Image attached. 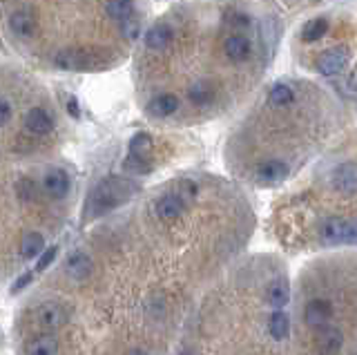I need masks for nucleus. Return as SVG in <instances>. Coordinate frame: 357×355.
<instances>
[{"label":"nucleus","instance_id":"obj_27","mask_svg":"<svg viewBox=\"0 0 357 355\" xmlns=\"http://www.w3.org/2000/svg\"><path fill=\"white\" fill-rule=\"evenodd\" d=\"M56 252H59V248H47V250H45L43 252V257H40V262H38V266H36V271H45V269H47V266L54 262V257H56Z\"/></svg>","mask_w":357,"mask_h":355},{"label":"nucleus","instance_id":"obj_11","mask_svg":"<svg viewBox=\"0 0 357 355\" xmlns=\"http://www.w3.org/2000/svg\"><path fill=\"white\" fill-rule=\"evenodd\" d=\"M43 186L54 199H63L67 192H70V176H67V172H63V170H50L45 174Z\"/></svg>","mask_w":357,"mask_h":355},{"label":"nucleus","instance_id":"obj_28","mask_svg":"<svg viewBox=\"0 0 357 355\" xmlns=\"http://www.w3.org/2000/svg\"><path fill=\"white\" fill-rule=\"evenodd\" d=\"M0 112H3V114H0V123L7 126V123H9V119H11V107H9L7 101L0 103Z\"/></svg>","mask_w":357,"mask_h":355},{"label":"nucleus","instance_id":"obj_26","mask_svg":"<svg viewBox=\"0 0 357 355\" xmlns=\"http://www.w3.org/2000/svg\"><path fill=\"white\" fill-rule=\"evenodd\" d=\"M126 165V170H130V172H137V174H145L150 170V161H143V159H137V157H128V161L123 163Z\"/></svg>","mask_w":357,"mask_h":355},{"label":"nucleus","instance_id":"obj_21","mask_svg":"<svg viewBox=\"0 0 357 355\" xmlns=\"http://www.w3.org/2000/svg\"><path fill=\"white\" fill-rule=\"evenodd\" d=\"M59 353V342H56L54 335H40L29 344L27 355H56Z\"/></svg>","mask_w":357,"mask_h":355},{"label":"nucleus","instance_id":"obj_22","mask_svg":"<svg viewBox=\"0 0 357 355\" xmlns=\"http://www.w3.org/2000/svg\"><path fill=\"white\" fill-rule=\"evenodd\" d=\"M105 12L114 20H130V16L134 14V5L132 0H107Z\"/></svg>","mask_w":357,"mask_h":355},{"label":"nucleus","instance_id":"obj_29","mask_svg":"<svg viewBox=\"0 0 357 355\" xmlns=\"http://www.w3.org/2000/svg\"><path fill=\"white\" fill-rule=\"evenodd\" d=\"M31 275H33V273H27V275H22V277H20V282H16L14 286H11V291L16 293V291H20L22 286H27V284L31 282Z\"/></svg>","mask_w":357,"mask_h":355},{"label":"nucleus","instance_id":"obj_13","mask_svg":"<svg viewBox=\"0 0 357 355\" xmlns=\"http://www.w3.org/2000/svg\"><path fill=\"white\" fill-rule=\"evenodd\" d=\"M223 52H226V56L232 59V61H245L250 54V40L245 36H228L226 38V45H223Z\"/></svg>","mask_w":357,"mask_h":355},{"label":"nucleus","instance_id":"obj_6","mask_svg":"<svg viewBox=\"0 0 357 355\" xmlns=\"http://www.w3.org/2000/svg\"><path fill=\"white\" fill-rule=\"evenodd\" d=\"M333 188L344 195H357V163H342L333 172Z\"/></svg>","mask_w":357,"mask_h":355},{"label":"nucleus","instance_id":"obj_17","mask_svg":"<svg viewBox=\"0 0 357 355\" xmlns=\"http://www.w3.org/2000/svg\"><path fill=\"white\" fill-rule=\"evenodd\" d=\"M67 273H70L74 280L83 282V280H87V275L92 273V262H89L87 255L76 252L67 259Z\"/></svg>","mask_w":357,"mask_h":355},{"label":"nucleus","instance_id":"obj_19","mask_svg":"<svg viewBox=\"0 0 357 355\" xmlns=\"http://www.w3.org/2000/svg\"><path fill=\"white\" fill-rule=\"evenodd\" d=\"M152 139L150 135H145V132H141V135H134L132 141H130V154L137 159H143V161H150V154H152Z\"/></svg>","mask_w":357,"mask_h":355},{"label":"nucleus","instance_id":"obj_20","mask_svg":"<svg viewBox=\"0 0 357 355\" xmlns=\"http://www.w3.org/2000/svg\"><path fill=\"white\" fill-rule=\"evenodd\" d=\"M268 328H271V335L275 340H286L288 338V331H290V317L284 313L282 308H279V310H275V313L271 315Z\"/></svg>","mask_w":357,"mask_h":355},{"label":"nucleus","instance_id":"obj_3","mask_svg":"<svg viewBox=\"0 0 357 355\" xmlns=\"http://www.w3.org/2000/svg\"><path fill=\"white\" fill-rule=\"evenodd\" d=\"M351 61V54L346 47H331L326 52L319 54L317 59V70L324 74V76H337L346 70V65Z\"/></svg>","mask_w":357,"mask_h":355},{"label":"nucleus","instance_id":"obj_8","mask_svg":"<svg viewBox=\"0 0 357 355\" xmlns=\"http://www.w3.org/2000/svg\"><path fill=\"white\" fill-rule=\"evenodd\" d=\"M317 349L324 353V355H335L340 349H342V344H344V335H342V331L340 328H335V326H324L319 328L317 333Z\"/></svg>","mask_w":357,"mask_h":355},{"label":"nucleus","instance_id":"obj_18","mask_svg":"<svg viewBox=\"0 0 357 355\" xmlns=\"http://www.w3.org/2000/svg\"><path fill=\"white\" fill-rule=\"evenodd\" d=\"M43 248H45V239L40 232H27L20 243V255L25 259H33L36 255L43 252Z\"/></svg>","mask_w":357,"mask_h":355},{"label":"nucleus","instance_id":"obj_16","mask_svg":"<svg viewBox=\"0 0 357 355\" xmlns=\"http://www.w3.org/2000/svg\"><path fill=\"white\" fill-rule=\"evenodd\" d=\"M172 40V31L167 25H154L145 34V45L150 50H165Z\"/></svg>","mask_w":357,"mask_h":355},{"label":"nucleus","instance_id":"obj_7","mask_svg":"<svg viewBox=\"0 0 357 355\" xmlns=\"http://www.w3.org/2000/svg\"><path fill=\"white\" fill-rule=\"evenodd\" d=\"M286 176H288V165L284 161H277V159L266 161L257 168V181L266 183V186H275L279 181H284Z\"/></svg>","mask_w":357,"mask_h":355},{"label":"nucleus","instance_id":"obj_4","mask_svg":"<svg viewBox=\"0 0 357 355\" xmlns=\"http://www.w3.org/2000/svg\"><path fill=\"white\" fill-rule=\"evenodd\" d=\"M304 317L310 328H324L333 317V306L328 299H312L306 304Z\"/></svg>","mask_w":357,"mask_h":355},{"label":"nucleus","instance_id":"obj_30","mask_svg":"<svg viewBox=\"0 0 357 355\" xmlns=\"http://www.w3.org/2000/svg\"><path fill=\"white\" fill-rule=\"evenodd\" d=\"M349 87H351L353 92H357V70L353 72V76H351V79H349Z\"/></svg>","mask_w":357,"mask_h":355},{"label":"nucleus","instance_id":"obj_31","mask_svg":"<svg viewBox=\"0 0 357 355\" xmlns=\"http://www.w3.org/2000/svg\"><path fill=\"white\" fill-rule=\"evenodd\" d=\"M126 355H148V353L141 351V349H134V351H130V353H126Z\"/></svg>","mask_w":357,"mask_h":355},{"label":"nucleus","instance_id":"obj_25","mask_svg":"<svg viewBox=\"0 0 357 355\" xmlns=\"http://www.w3.org/2000/svg\"><path fill=\"white\" fill-rule=\"evenodd\" d=\"M212 94H215V92H212V90H210V85L204 83V81L197 83V85L192 87V90H190V98H192L195 103H208L210 98H212Z\"/></svg>","mask_w":357,"mask_h":355},{"label":"nucleus","instance_id":"obj_32","mask_svg":"<svg viewBox=\"0 0 357 355\" xmlns=\"http://www.w3.org/2000/svg\"><path fill=\"white\" fill-rule=\"evenodd\" d=\"M181 355H195V353H190V351H183Z\"/></svg>","mask_w":357,"mask_h":355},{"label":"nucleus","instance_id":"obj_24","mask_svg":"<svg viewBox=\"0 0 357 355\" xmlns=\"http://www.w3.org/2000/svg\"><path fill=\"white\" fill-rule=\"evenodd\" d=\"M328 31V23L324 18H315V20H310V23H306V27L301 29V38H304L306 43H315L319 40L324 34Z\"/></svg>","mask_w":357,"mask_h":355},{"label":"nucleus","instance_id":"obj_15","mask_svg":"<svg viewBox=\"0 0 357 355\" xmlns=\"http://www.w3.org/2000/svg\"><path fill=\"white\" fill-rule=\"evenodd\" d=\"M176 107H178V98L174 94H161L150 101L148 112L152 116H170L176 112Z\"/></svg>","mask_w":357,"mask_h":355},{"label":"nucleus","instance_id":"obj_12","mask_svg":"<svg viewBox=\"0 0 357 355\" xmlns=\"http://www.w3.org/2000/svg\"><path fill=\"white\" fill-rule=\"evenodd\" d=\"M266 299H268V304H271L275 310L286 306L288 299H290V284H288V280H284V277H277V280H273L271 286H268V291H266Z\"/></svg>","mask_w":357,"mask_h":355},{"label":"nucleus","instance_id":"obj_14","mask_svg":"<svg viewBox=\"0 0 357 355\" xmlns=\"http://www.w3.org/2000/svg\"><path fill=\"white\" fill-rule=\"evenodd\" d=\"M38 319H40V324L45 328H59L65 322V310H63L61 304H54V302L43 304L38 308Z\"/></svg>","mask_w":357,"mask_h":355},{"label":"nucleus","instance_id":"obj_1","mask_svg":"<svg viewBox=\"0 0 357 355\" xmlns=\"http://www.w3.org/2000/svg\"><path fill=\"white\" fill-rule=\"evenodd\" d=\"M134 195H137V183L121 179V176H107V179H103L92 192H89L85 217L96 219L100 215L109 213V210L119 208L121 204H126Z\"/></svg>","mask_w":357,"mask_h":355},{"label":"nucleus","instance_id":"obj_9","mask_svg":"<svg viewBox=\"0 0 357 355\" xmlns=\"http://www.w3.org/2000/svg\"><path fill=\"white\" fill-rule=\"evenodd\" d=\"M25 128L31 132V135L43 137V135H50V132L54 130V121L47 112H45V109L33 107L25 114Z\"/></svg>","mask_w":357,"mask_h":355},{"label":"nucleus","instance_id":"obj_2","mask_svg":"<svg viewBox=\"0 0 357 355\" xmlns=\"http://www.w3.org/2000/svg\"><path fill=\"white\" fill-rule=\"evenodd\" d=\"M319 237L328 246H357V219L331 217L321 224Z\"/></svg>","mask_w":357,"mask_h":355},{"label":"nucleus","instance_id":"obj_5","mask_svg":"<svg viewBox=\"0 0 357 355\" xmlns=\"http://www.w3.org/2000/svg\"><path fill=\"white\" fill-rule=\"evenodd\" d=\"M183 210H185V199L181 195H163L154 204V215L163 221L176 219L178 215H183Z\"/></svg>","mask_w":357,"mask_h":355},{"label":"nucleus","instance_id":"obj_10","mask_svg":"<svg viewBox=\"0 0 357 355\" xmlns=\"http://www.w3.org/2000/svg\"><path fill=\"white\" fill-rule=\"evenodd\" d=\"M9 27L16 36H31L33 29H36V16H33L31 9H18V12L11 14Z\"/></svg>","mask_w":357,"mask_h":355},{"label":"nucleus","instance_id":"obj_33","mask_svg":"<svg viewBox=\"0 0 357 355\" xmlns=\"http://www.w3.org/2000/svg\"><path fill=\"white\" fill-rule=\"evenodd\" d=\"M353 355H357V353H353Z\"/></svg>","mask_w":357,"mask_h":355},{"label":"nucleus","instance_id":"obj_23","mask_svg":"<svg viewBox=\"0 0 357 355\" xmlns=\"http://www.w3.org/2000/svg\"><path fill=\"white\" fill-rule=\"evenodd\" d=\"M268 98H271V103L275 107H286V105L293 103L295 92H293V87H290V85L277 83V85H273V90H271V94H268Z\"/></svg>","mask_w":357,"mask_h":355}]
</instances>
